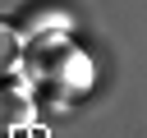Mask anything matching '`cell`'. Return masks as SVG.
<instances>
[{"instance_id": "6da1fadb", "label": "cell", "mask_w": 147, "mask_h": 138, "mask_svg": "<svg viewBox=\"0 0 147 138\" xmlns=\"http://www.w3.org/2000/svg\"><path fill=\"white\" fill-rule=\"evenodd\" d=\"M32 120V97L14 83H0V129H23Z\"/></svg>"}, {"instance_id": "7a4b0ae2", "label": "cell", "mask_w": 147, "mask_h": 138, "mask_svg": "<svg viewBox=\"0 0 147 138\" xmlns=\"http://www.w3.org/2000/svg\"><path fill=\"white\" fill-rule=\"evenodd\" d=\"M18 60H23V41H18V32L0 18V83L18 69Z\"/></svg>"}]
</instances>
